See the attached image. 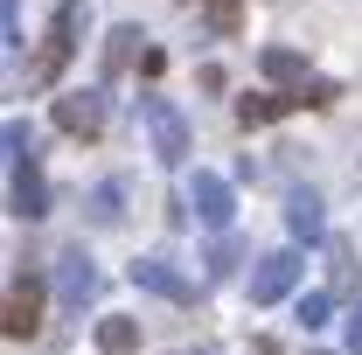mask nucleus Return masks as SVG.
Instances as JSON below:
<instances>
[{
    "instance_id": "nucleus-4",
    "label": "nucleus",
    "mask_w": 362,
    "mask_h": 355,
    "mask_svg": "<svg viewBox=\"0 0 362 355\" xmlns=\"http://www.w3.org/2000/svg\"><path fill=\"white\" fill-rule=\"evenodd\" d=\"M139 119H146V139H153L160 168H181L188 161V119H181L168 98H139Z\"/></svg>"
},
{
    "instance_id": "nucleus-2",
    "label": "nucleus",
    "mask_w": 362,
    "mask_h": 355,
    "mask_svg": "<svg viewBox=\"0 0 362 355\" xmlns=\"http://www.w3.org/2000/svg\"><path fill=\"white\" fill-rule=\"evenodd\" d=\"M334 98H341V84H327V77H307V84H293V91H258V98H237V126L258 133V126L286 119V112H327Z\"/></svg>"
},
{
    "instance_id": "nucleus-15",
    "label": "nucleus",
    "mask_w": 362,
    "mask_h": 355,
    "mask_svg": "<svg viewBox=\"0 0 362 355\" xmlns=\"http://www.w3.org/2000/svg\"><path fill=\"white\" fill-rule=\"evenodd\" d=\"M258 70H265L272 84H307V56H300V49H265Z\"/></svg>"
},
{
    "instance_id": "nucleus-7",
    "label": "nucleus",
    "mask_w": 362,
    "mask_h": 355,
    "mask_svg": "<svg viewBox=\"0 0 362 355\" xmlns=\"http://www.w3.org/2000/svg\"><path fill=\"white\" fill-rule=\"evenodd\" d=\"M300 251H272V258H258V272H251V307H272V300H286L293 286H300Z\"/></svg>"
},
{
    "instance_id": "nucleus-14",
    "label": "nucleus",
    "mask_w": 362,
    "mask_h": 355,
    "mask_svg": "<svg viewBox=\"0 0 362 355\" xmlns=\"http://www.w3.org/2000/svg\"><path fill=\"white\" fill-rule=\"evenodd\" d=\"M98 349L105 355H139V320L133 313H105L98 320Z\"/></svg>"
},
{
    "instance_id": "nucleus-20",
    "label": "nucleus",
    "mask_w": 362,
    "mask_h": 355,
    "mask_svg": "<svg viewBox=\"0 0 362 355\" xmlns=\"http://www.w3.org/2000/svg\"><path fill=\"white\" fill-rule=\"evenodd\" d=\"M349 355H362V300L349 307Z\"/></svg>"
},
{
    "instance_id": "nucleus-13",
    "label": "nucleus",
    "mask_w": 362,
    "mask_h": 355,
    "mask_svg": "<svg viewBox=\"0 0 362 355\" xmlns=\"http://www.w3.org/2000/svg\"><path fill=\"white\" fill-rule=\"evenodd\" d=\"M327 293H334V300L356 293V244H349V237H327Z\"/></svg>"
},
{
    "instance_id": "nucleus-21",
    "label": "nucleus",
    "mask_w": 362,
    "mask_h": 355,
    "mask_svg": "<svg viewBox=\"0 0 362 355\" xmlns=\"http://www.w3.org/2000/svg\"><path fill=\"white\" fill-rule=\"evenodd\" d=\"M314 355H327V349H314Z\"/></svg>"
},
{
    "instance_id": "nucleus-16",
    "label": "nucleus",
    "mask_w": 362,
    "mask_h": 355,
    "mask_svg": "<svg viewBox=\"0 0 362 355\" xmlns=\"http://www.w3.org/2000/svg\"><path fill=\"white\" fill-rule=\"evenodd\" d=\"M119 202H126V188H119V181H98V188H90V202H84V216L98 223V230H112V223L126 216Z\"/></svg>"
},
{
    "instance_id": "nucleus-6",
    "label": "nucleus",
    "mask_w": 362,
    "mask_h": 355,
    "mask_svg": "<svg viewBox=\"0 0 362 355\" xmlns=\"http://www.w3.org/2000/svg\"><path fill=\"white\" fill-rule=\"evenodd\" d=\"M0 327H7V342H28V334L42 327V279L28 265L7 279V320H0Z\"/></svg>"
},
{
    "instance_id": "nucleus-12",
    "label": "nucleus",
    "mask_w": 362,
    "mask_h": 355,
    "mask_svg": "<svg viewBox=\"0 0 362 355\" xmlns=\"http://www.w3.org/2000/svg\"><path fill=\"white\" fill-rule=\"evenodd\" d=\"M146 35H139V21H119L112 35H105V77H119V70H133V56H146Z\"/></svg>"
},
{
    "instance_id": "nucleus-9",
    "label": "nucleus",
    "mask_w": 362,
    "mask_h": 355,
    "mask_svg": "<svg viewBox=\"0 0 362 355\" xmlns=\"http://www.w3.org/2000/svg\"><path fill=\"white\" fill-rule=\"evenodd\" d=\"M188 209H195V223H209V230H230V216H237L230 181L223 175H195L188 181Z\"/></svg>"
},
{
    "instance_id": "nucleus-19",
    "label": "nucleus",
    "mask_w": 362,
    "mask_h": 355,
    "mask_svg": "<svg viewBox=\"0 0 362 355\" xmlns=\"http://www.w3.org/2000/svg\"><path fill=\"white\" fill-rule=\"evenodd\" d=\"M300 327H307V334H314V327H327V313H334V293H300Z\"/></svg>"
},
{
    "instance_id": "nucleus-1",
    "label": "nucleus",
    "mask_w": 362,
    "mask_h": 355,
    "mask_svg": "<svg viewBox=\"0 0 362 355\" xmlns=\"http://www.w3.org/2000/svg\"><path fill=\"white\" fill-rule=\"evenodd\" d=\"M7 209L14 216H49V181H42V161H35V133L21 119H7Z\"/></svg>"
},
{
    "instance_id": "nucleus-3",
    "label": "nucleus",
    "mask_w": 362,
    "mask_h": 355,
    "mask_svg": "<svg viewBox=\"0 0 362 355\" xmlns=\"http://www.w3.org/2000/svg\"><path fill=\"white\" fill-rule=\"evenodd\" d=\"M84 28H90V7H84V0H63V7H56V21H49L42 56L28 63V84H35V91H49L56 77H63V63L77 56V35H84Z\"/></svg>"
},
{
    "instance_id": "nucleus-17",
    "label": "nucleus",
    "mask_w": 362,
    "mask_h": 355,
    "mask_svg": "<svg viewBox=\"0 0 362 355\" xmlns=\"http://www.w3.org/2000/svg\"><path fill=\"white\" fill-rule=\"evenodd\" d=\"M202 21H209L216 35H237V28H244V0H202Z\"/></svg>"
},
{
    "instance_id": "nucleus-5",
    "label": "nucleus",
    "mask_w": 362,
    "mask_h": 355,
    "mask_svg": "<svg viewBox=\"0 0 362 355\" xmlns=\"http://www.w3.org/2000/svg\"><path fill=\"white\" fill-rule=\"evenodd\" d=\"M98 286H105V272H98V258H90L84 244H70L63 258H56V300L77 313V307H90L98 300Z\"/></svg>"
},
{
    "instance_id": "nucleus-18",
    "label": "nucleus",
    "mask_w": 362,
    "mask_h": 355,
    "mask_svg": "<svg viewBox=\"0 0 362 355\" xmlns=\"http://www.w3.org/2000/svg\"><path fill=\"white\" fill-rule=\"evenodd\" d=\"M237 258H244V244H237V237H216V244H209V279H230V272H237Z\"/></svg>"
},
{
    "instance_id": "nucleus-10",
    "label": "nucleus",
    "mask_w": 362,
    "mask_h": 355,
    "mask_svg": "<svg viewBox=\"0 0 362 355\" xmlns=\"http://www.w3.org/2000/svg\"><path fill=\"white\" fill-rule=\"evenodd\" d=\"M133 286H146V293H160V300H195V286L175 272V258H133Z\"/></svg>"
},
{
    "instance_id": "nucleus-11",
    "label": "nucleus",
    "mask_w": 362,
    "mask_h": 355,
    "mask_svg": "<svg viewBox=\"0 0 362 355\" xmlns=\"http://www.w3.org/2000/svg\"><path fill=\"white\" fill-rule=\"evenodd\" d=\"M320 209H327V202H320L314 188H293V202H286V230H293L300 244H320V230H327Z\"/></svg>"
},
{
    "instance_id": "nucleus-8",
    "label": "nucleus",
    "mask_w": 362,
    "mask_h": 355,
    "mask_svg": "<svg viewBox=\"0 0 362 355\" xmlns=\"http://www.w3.org/2000/svg\"><path fill=\"white\" fill-rule=\"evenodd\" d=\"M56 126L70 139H98L105 133V91H70V98H56Z\"/></svg>"
}]
</instances>
